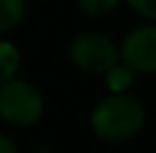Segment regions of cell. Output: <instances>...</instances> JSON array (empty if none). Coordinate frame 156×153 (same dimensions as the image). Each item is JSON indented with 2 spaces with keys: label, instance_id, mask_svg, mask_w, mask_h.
I'll list each match as a JSON object with an SVG mask.
<instances>
[{
  "label": "cell",
  "instance_id": "obj_1",
  "mask_svg": "<svg viewBox=\"0 0 156 153\" xmlns=\"http://www.w3.org/2000/svg\"><path fill=\"white\" fill-rule=\"evenodd\" d=\"M90 128L106 142H125L145 124V106L129 92H111L90 110Z\"/></svg>",
  "mask_w": 156,
  "mask_h": 153
},
{
  "label": "cell",
  "instance_id": "obj_2",
  "mask_svg": "<svg viewBox=\"0 0 156 153\" xmlns=\"http://www.w3.org/2000/svg\"><path fill=\"white\" fill-rule=\"evenodd\" d=\"M45 113L41 90L25 79H9L0 83V117L12 126H34Z\"/></svg>",
  "mask_w": 156,
  "mask_h": 153
},
{
  "label": "cell",
  "instance_id": "obj_3",
  "mask_svg": "<svg viewBox=\"0 0 156 153\" xmlns=\"http://www.w3.org/2000/svg\"><path fill=\"white\" fill-rule=\"evenodd\" d=\"M68 54L82 72L106 75V70H111L120 61V45H115L106 34L100 32H82L70 41Z\"/></svg>",
  "mask_w": 156,
  "mask_h": 153
},
{
  "label": "cell",
  "instance_id": "obj_4",
  "mask_svg": "<svg viewBox=\"0 0 156 153\" xmlns=\"http://www.w3.org/2000/svg\"><path fill=\"white\" fill-rule=\"evenodd\" d=\"M120 61L136 75H156V25H140L131 29L120 43Z\"/></svg>",
  "mask_w": 156,
  "mask_h": 153
},
{
  "label": "cell",
  "instance_id": "obj_5",
  "mask_svg": "<svg viewBox=\"0 0 156 153\" xmlns=\"http://www.w3.org/2000/svg\"><path fill=\"white\" fill-rule=\"evenodd\" d=\"M20 68V52L12 41H0V83L16 77Z\"/></svg>",
  "mask_w": 156,
  "mask_h": 153
},
{
  "label": "cell",
  "instance_id": "obj_6",
  "mask_svg": "<svg viewBox=\"0 0 156 153\" xmlns=\"http://www.w3.org/2000/svg\"><path fill=\"white\" fill-rule=\"evenodd\" d=\"M25 16V0H0V34L18 27Z\"/></svg>",
  "mask_w": 156,
  "mask_h": 153
},
{
  "label": "cell",
  "instance_id": "obj_7",
  "mask_svg": "<svg viewBox=\"0 0 156 153\" xmlns=\"http://www.w3.org/2000/svg\"><path fill=\"white\" fill-rule=\"evenodd\" d=\"M104 77H106V86H109L111 92H127L133 83L136 70H131L125 61H118L111 70H106Z\"/></svg>",
  "mask_w": 156,
  "mask_h": 153
},
{
  "label": "cell",
  "instance_id": "obj_8",
  "mask_svg": "<svg viewBox=\"0 0 156 153\" xmlns=\"http://www.w3.org/2000/svg\"><path fill=\"white\" fill-rule=\"evenodd\" d=\"M122 0H77V7L86 16H106L120 5Z\"/></svg>",
  "mask_w": 156,
  "mask_h": 153
},
{
  "label": "cell",
  "instance_id": "obj_9",
  "mask_svg": "<svg viewBox=\"0 0 156 153\" xmlns=\"http://www.w3.org/2000/svg\"><path fill=\"white\" fill-rule=\"evenodd\" d=\"M131 5V9L136 14H140L143 18L156 20V0H127Z\"/></svg>",
  "mask_w": 156,
  "mask_h": 153
},
{
  "label": "cell",
  "instance_id": "obj_10",
  "mask_svg": "<svg viewBox=\"0 0 156 153\" xmlns=\"http://www.w3.org/2000/svg\"><path fill=\"white\" fill-rule=\"evenodd\" d=\"M0 153H18V146L12 138H7L5 133H0Z\"/></svg>",
  "mask_w": 156,
  "mask_h": 153
}]
</instances>
